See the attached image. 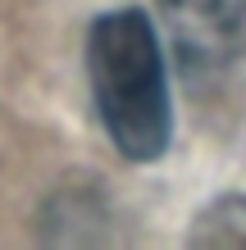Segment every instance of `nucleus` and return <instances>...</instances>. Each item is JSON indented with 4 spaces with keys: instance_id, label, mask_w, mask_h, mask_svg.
<instances>
[{
    "instance_id": "1",
    "label": "nucleus",
    "mask_w": 246,
    "mask_h": 250,
    "mask_svg": "<svg viewBox=\"0 0 246 250\" xmlns=\"http://www.w3.org/2000/svg\"><path fill=\"white\" fill-rule=\"evenodd\" d=\"M87 82L110 146L133 164H151L169 150L173 100L169 73L146 9L100 14L87 32Z\"/></svg>"
},
{
    "instance_id": "2",
    "label": "nucleus",
    "mask_w": 246,
    "mask_h": 250,
    "mask_svg": "<svg viewBox=\"0 0 246 250\" xmlns=\"http://www.w3.org/2000/svg\"><path fill=\"white\" fill-rule=\"evenodd\" d=\"M182 73L224 68L246 46V0H155Z\"/></svg>"
},
{
    "instance_id": "3",
    "label": "nucleus",
    "mask_w": 246,
    "mask_h": 250,
    "mask_svg": "<svg viewBox=\"0 0 246 250\" xmlns=\"http://www.w3.org/2000/svg\"><path fill=\"white\" fill-rule=\"evenodd\" d=\"M192 246H246V200H219L196 218Z\"/></svg>"
}]
</instances>
